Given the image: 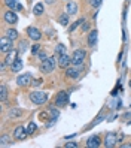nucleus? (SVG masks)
Masks as SVG:
<instances>
[{"label":"nucleus","mask_w":131,"mask_h":148,"mask_svg":"<svg viewBox=\"0 0 131 148\" xmlns=\"http://www.w3.org/2000/svg\"><path fill=\"white\" fill-rule=\"evenodd\" d=\"M37 57H39V60H40V62H43V60H46V58H48L46 53H45V51H42V49H40V53L37 54Z\"/></svg>","instance_id":"7c9ffc66"},{"label":"nucleus","mask_w":131,"mask_h":148,"mask_svg":"<svg viewBox=\"0 0 131 148\" xmlns=\"http://www.w3.org/2000/svg\"><path fill=\"white\" fill-rule=\"evenodd\" d=\"M16 82H18V85H20V87H27V85L33 84V76H31L30 73H24V75L18 76Z\"/></svg>","instance_id":"6e6552de"},{"label":"nucleus","mask_w":131,"mask_h":148,"mask_svg":"<svg viewBox=\"0 0 131 148\" xmlns=\"http://www.w3.org/2000/svg\"><path fill=\"white\" fill-rule=\"evenodd\" d=\"M27 33H29V38L33 39V40H39L42 38V32L37 27H29L27 29Z\"/></svg>","instance_id":"9b49d317"},{"label":"nucleus","mask_w":131,"mask_h":148,"mask_svg":"<svg viewBox=\"0 0 131 148\" xmlns=\"http://www.w3.org/2000/svg\"><path fill=\"white\" fill-rule=\"evenodd\" d=\"M97 39H98V32H97V30L90 32V34H88V45H90V47H95Z\"/></svg>","instance_id":"4468645a"},{"label":"nucleus","mask_w":131,"mask_h":148,"mask_svg":"<svg viewBox=\"0 0 131 148\" xmlns=\"http://www.w3.org/2000/svg\"><path fill=\"white\" fill-rule=\"evenodd\" d=\"M43 9H45V8H43V3H36V5H34V8H33V14L34 15H42L43 14Z\"/></svg>","instance_id":"aec40b11"},{"label":"nucleus","mask_w":131,"mask_h":148,"mask_svg":"<svg viewBox=\"0 0 131 148\" xmlns=\"http://www.w3.org/2000/svg\"><path fill=\"white\" fill-rule=\"evenodd\" d=\"M100 145H101V138L98 135H92L86 141V147H90V148H98Z\"/></svg>","instance_id":"1a4fd4ad"},{"label":"nucleus","mask_w":131,"mask_h":148,"mask_svg":"<svg viewBox=\"0 0 131 148\" xmlns=\"http://www.w3.org/2000/svg\"><path fill=\"white\" fill-rule=\"evenodd\" d=\"M22 66H24L22 58H16L15 62L11 64V71L12 72H20V71H22Z\"/></svg>","instance_id":"f3484780"},{"label":"nucleus","mask_w":131,"mask_h":148,"mask_svg":"<svg viewBox=\"0 0 131 148\" xmlns=\"http://www.w3.org/2000/svg\"><path fill=\"white\" fill-rule=\"evenodd\" d=\"M122 139H124V135H122V133H119V135H118V142H121Z\"/></svg>","instance_id":"f704fd0d"},{"label":"nucleus","mask_w":131,"mask_h":148,"mask_svg":"<svg viewBox=\"0 0 131 148\" xmlns=\"http://www.w3.org/2000/svg\"><path fill=\"white\" fill-rule=\"evenodd\" d=\"M122 148H131V144H124V145H122Z\"/></svg>","instance_id":"c9c22d12"},{"label":"nucleus","mask_w":131,"mask_h":148,"mask_svg":"<svg viewBox=\"0 0 131 148\" xmlns=\"http://www.w3.org/2000/svg\"><path fill=\"white\" fill-rule=\"evenodd\" d=\"M66 9H67V14L69 15H76L77 14V5L75 2H69L67 6H66Z\"/></svg>","instance_id":"6ab92c4d"},{"label":"nucleus","mask_w":131,"mask_h":148,"mask_svg":"<svg viewBox=\"0 0 131 148\" xmlns=\"http://www.w3.org/2000/svg\"><path fill=\"white\" fill-rule=\"evenodd\" d=\"M116 144H118V135L113 133V132L106 133V136H104V141H103V145L107 147V148H112V147H115Z\"/></svg>","instance_id":"20e7f679"},{"label":"nucleus","mask_w":131,"mask_h":148,"mask_svg":"<svg viewBox=\"0 0 131 148\" xmlns=\"http://www.w3.org/2000/svg\"><path fill=\"white\" fill-rule=\"evenodd\" d=\"M16 58H18V53H16L15 49H12V51H9V53H7V56H6V58H5V62H6V64L11 66Z\"/></svg>","instance_id":"2eb2a0df"},{"label":"nucleus","mask_w":131,"mask_h":148,"mask_svg":"<svg viewBox=\"0 0 131 148\" xmlns=\"http://www.w3.org/2000/svg\"><path fill=\"white\" fill-rule=\"evenodd\" d=\"M40 49H42V48H40V45H39V43H34V45L31 47V53H33L34 56H37V54L40 53Z\"/></svg>","instance_id":"c85d7f7f"},{"label":"nucleus","mask_w":131,"mask_h":148,"mask_svg":"<svg viewBox=\"0 0 131 148\" xmlns=\"http://www.w3.org/2000/svg\"><path fill=\"white\" fill-rule=\"evenodd\" d=\"M14 49V43H12V39H9L7 36H3L0 39V51L2 53H9V51Z\"/></svg>","instance_id":"39448f33"},{"label":"nucleus","mask_w":131,"mask_h":148,"mask_svg":"<svg viewBox=\"0 0 131 148\" xmlns=\"http://www.w3.org/2000/svg\"><path fill=\"white\" fill-rule=\"evenodd\" d=\"M11 142H12L11 136H7V135H2V138H0V145H2V147H6V145H9Z\"/></svg>","instance_id":"4be33fe9"},{"label":"nucleus","mask_w":131,"mask_h":148,"mask_svg":"<svg viewBox=\"0 0 131 148\" xmlns=\"http://www.w3.org/2000/svg\"><path fill=\"white\" fill-rule=\"evenodd\" d=\"M3 18L6 23H9V24H16L18 23V16H16V14L14 11H6L5 15H3Z\"/></svg>","instance_id":"f8f14e48"},{"label":"nucleus","mask_w":131,"mask_h":148,"mask_svg":"<svg viewBox=\"0 0 131 148\" xmlns=\"http://www.w3.org/2000/svg\"><path fill=\"white\" fill-rule=\"evenodd\" d=\"M55 64H57L55 57H48L46 60H43V62H42L40 71H42L43 73H51V72L55 69Z\"/></svg>","instance_id":"f03ea898"},{"label":"nucleus","mask_w":131,"mask_h":148,"mask_svg":"<svg viewBox=\"0 0 131 148\" xmlns=\"http://www.w3.org/2000/svg\"><path fill=\"white\" fill-rule=\"evenodd\" d=\"M88 27H90V25H88V23H83V24H82V30H83V32H86V30H88Z\"/></svg>","instance_id":"72a5a7b5"},{"label":"nucleus","mask_w":131,"mask_h":148,"mask_svg":"<svg viewBox=\"0 0 131 148\" xmlns=\"http://www.w3.org/2000/svg\"><path fill=\"white\" fill-rule=\"evenodd\" d=\"M85 57H86V51L85 49H76L75 53L72 54V64L82 66V63L85 62Z\"/></svg>","instance_id":"7ed1b4c3"},{"label":"nucleus","mask_w":131,"mask_h":148,"mask_svg":"<svg viewBox=\"0 0 131 148\" xmlns=\"http://www.w3.org/2000/svg\"><path fill=\"white\" fill-rule=\"evenodd\" d=\"M7 99V88H6V85H0V100L5 102Z\"/></svg>","instance_id":"412c9836"},{"label":"nucleus","mask_w":131,"mask_h":148,"mask_svg":"<svg viewBox=\"0 0 131 148\" xmlns=\"http://www.w3.org/2000/svg\"><path fill=\"white\" fill-rule=\"evenodd\" d=\"M27 135H29L27 127H24V126H18L14 130V138L16 139V141H22V139L27 138Z\"/></svg>","instance_id":"423d86ee"},{"label":"nucleus","mask_w":131,"mask_h":148,"mask_svg":"<svg viewBox=\"0 0 131 148\" xmlns=\"http://www.w3.org/2000/svg\"><path fill=\"white\" fill-rule=\"evenodd\" d=\"M130 88H131V79H130Z\"/></svg>","instance_id":"4c0bfd02"},{"label":"nucleus","mask_w":131,"mask_h":148,"mask_svg":"<svg viewBox=\"0 0 131 148\" xmlns=\"http://www.w3.org/2000/svg\"><path fill=\"white\" fill-rule=\"evenodd\" d=\"M66 75H67L69 78H79V75H81V69H79V67H67Z\"/></svg>","instance_id":"dca6fc26"},{"label":"nucleus","mask_w":131,"mask_h":148,"mask_svg":"<svg viewBox=\"0 0 131 148\" xmlns=\"http://www.w3.org/2000/svg\"><path fill=\"white\" fill-rule=\"evenodd\" d=\"M7 115L9 118H20L22 115V109H18V108H11L7 111Z\"/></svg>","instance_id":"a211bd4d"},{"label":"nucleus","mask_w":131,"mask_h":148,"mask_svg":"<svg viewBox=\"0 0 131 148\" xmlns=\"http://www.w3.org/2000/svg\"><path fill=\"white\" fill-rule=\"evenodd\" d=\"M58 21H60L61 25H67V24H69V14L60 15V16H58Z\"/></svg>","instance_id":"b1692460"},{"label":"nucleus","mask_w":131,"mask_h":148,"mask_svg":"<svg viewBox=\"0 0 131 148\" xmlns=\"http://www.w3.org/2000/svg\"><path fill=\"white\" fill-rule=\"evenodd\" d=\"M6 36L9 38V39H12V40H15L16 38H18V32L14 30V29H9V30L6 32Z\"/></svg>","instance_id":"5701e85b"},{"label":"nucleus","mask_w":131,"mask_h":148,"mask_svg":"<svg viewBox=\"0 0 131 148\" xmlns=\"http://www.w3.org/2000/svg\"><path fill=\"white\" fill-rule=\"evenodd\" d=\"M27 47H29V43L25 42V40H21V42H20V48H18V51H20L21 54H24L25 51H27Z\"/></svg>","instance_id":"bb28decb"},{"label":"nucleus","mask_w":131,"mask_h":148,"mask_svg":"<svg viewBox=\"0 0 131 148\" xmlns=\"http://www.w3.org/2000/svg\"><path fill=\"white\" fill-rule=\"evenodd\" d=\"M55 54H57V56L66 54V47L63 45V43H58V45L55 47Z\"/></svg>","instance_id":"393cba45"},{"label":"nucleus","mask_w":131,"mask_h":148,"mask_svg":"<svg viewBox=\"0 0 131 148\" xmlns=\"http://www.w3.org/2000/svg\"><path fill=\"white\" fill-rule=\"evenodd\" d=\"M64 147H66V148H76V147H77V144H76V142H67Z\"/></svg>","instance_id":"2f4dec72"},{"label":"nucleus","mask_w":131,"mask_h":148,"mask_svg":"<svg viewBox=\"0 0 131 148\" xmlns=\"http://www.w3.org/2000/svg\"><path fill=\"white\" fill-rule=\"evenodd\" d=\"M72 63V57L67 54H61L58 56V66L60 67H69V64Z\"/></svg>","instance_id":"ddd939ff"},{"label":"nucleus","mask_w":131,"mask_h":148,"mask_svg":"<svg viewBox=\"0 0 131 148\" xmlns=\"http://www.w3.org/2000/svg\"><path fill=\"white\" fill-rule=\"evenodd\" d=\"M46 3H49V5H51V3H54V0H46Z\"/></svg>","instance_id":"e433bc0d"},{"label":"nucleus","mask_w":131,"mask_h":148,"mask_svg":"<svg viewBox=\"0 0 131 148\" xmlns=\"http://www.w3.org/2000/svg\"><path fill=\"white\" fill-rule=\"evenodd\" d=\"M42 82H43L42 79H34V81H33V85H34V87H39V85H42Z\"/></svg>","instance_id":"473e14b6"},{"label":"nucleus","mask_w":131,"mask_h":148,"mask_svg":"<svg viewBox=\"0 0 131 148\" xmlns=\"http://www.w3.org/2000/svg\"><path fill=\"white\" fill-rule=\"evenodd\" d=\"M5 5L9 8L11 11H24V6L18 3L16 0H5Z\"/></svg>","instance_id":"9d476101"},{"label":"nucleus","mask_w":131,"mask_h":148,"mask_svg":"<svg viewBox=\"0 0 131 148\" xmlns=\"http://www.w3.org/2000/svg\"><path fill=\"white\" fill-rule=\"evenodd\" d=\"M101 3H103V0H90V5L92 8H98Z\"/></svg>","instance_id":"c756f323"},{"label":"nucleus","mask_w":131,"mask_h":148,"mask_svg":"<svg viewBox=\"0 0 131 148\" xmlns=\"http://www.w3.org/2000/svg\"><path fill=\"white\" fill-rule=\"evenodd\" d=\"M83 23H85V18H79V20H77L76 23H73V24L70 25V32H73L76 27H79V25H82Z\"/></svg>","instance_id":"cd10ccee"},{"label":"nucleus","mask_w":131,"mask_h":148,"mask_svg":"<svg viewBox=\"0 0 131 148\" xmlns=\"http://www.w3.org/2000/svg\"><path fill=\"white\" fill-rule=\"evenodd\" d=\"M69 103V94L66 91H60L55 97V105L57 106H66Z\"/></svg>","instance_id":"0eeeda50"},{"label":"nucleus","mask_w":131,"mask_h":148,"mask_svg":"<svg viewBox=\"0 0 131 148\" xmlns=\"http://www.w3.org/2000/svg\"><path fill=\"white\" fill-rule=\"evenodd\" d=\"M36 130H37V126L34 124L33 121H31V123H29V126H27V132H29V135H34V132H36Z\"/></svg>","instance_id":"a878e982"},{"label":"nucleus","mask_w":131,"mask_h":148,"mask_svg":"<svg viewBox=\"0 0 131 148\" xmlns=\"http://www.w3.org/2000/svg\"><path fill=\"white\" fill-rule=\"evenodd\" d=\"M30 100L36 105H43L48 100V93L45 91H31L30 93Z\"/></svg>","instance_id":"f257e3e1"},{"label":"nucleus","mask_w":131,"mask_h":148,"mask_svg":"<svg viewBox=\"0 0 131 148\" xmlns=\"http://www.w3.org/2000/svg\"><path fill=\"white\" fill-rule=\"evenodd\" d=\"M128 124H131V120H130V121H128Z\"/></svg>","instance_id":"58836bf2"}]
</instances>
